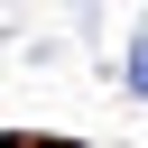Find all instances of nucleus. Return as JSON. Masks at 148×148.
I'll return each instance as SVG.
<instances>
[{"label":"nucleus","instance_id":"nucleus-2","mask_svg":"<svg viewBox=\"0 0 148 148\" xmlns=\"http://www.w3.org/2000/svg\"><path fill=\"white\" fill-rule=\"evenodd\" d=\"M0 148H56V139H0Z\"/></svg>","mask_w":148,"mask_h":148},{"label":"nucleus","instance_id":"nucleus-1","mask_svg":"<svg viewBox=\"0 0 148 148\" xmlns=\"http://www.w3.org/2000/svg\"><path fill=\"white\" fill-rule=\"evenodd\" d=\"M120 92H130V102H148V28H139V37H130V56H120Z\"/></svg>","mask_w":148,"mask_h":148}]
</instances>
